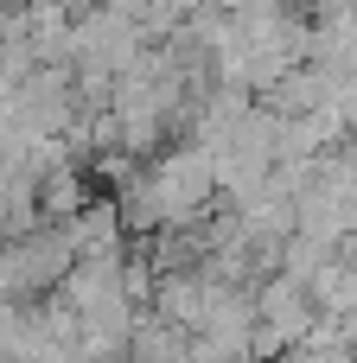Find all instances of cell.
I'll use <instances>...</instances> for the list:
<instances>
[{"mask_svg":"<svg viewBox=\"0 0 357 363\" xmlns=\"http://www.w3.org/2000/svg\"><path fill=\"white\" fill-rule=\"evenodd\" d=\"M217 198V172L204 140H185L172 153H160L147 172H128L121 191V223L128 230H185L204 217V204Z\"/></svg>","mask_w":357,"mask_h":363,"instance_id":"6da1fadb","label":"cell"}]
</instances>
